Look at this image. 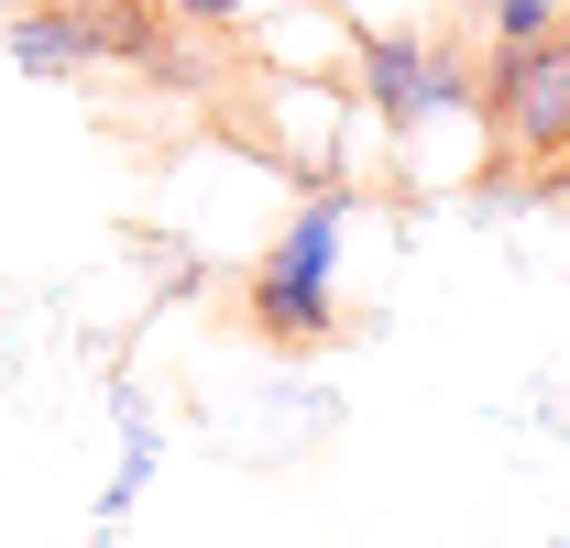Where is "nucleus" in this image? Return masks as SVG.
I'll return each mask as SVG.
<instances>
[{"label": "nucleus", "instance_id": "f257e3e1", "mask_svg": "<svg viewBox=\"0 0 570 548\" xmlns=\"http://www.w3.org/2000/svg\"><path fill=\"white\" fill-rule=\"evenodd\" d=\"M341 253H352V198H341V187L296 198V219L253 253L242 307H253V330H264L275 351H307V341L341 330Z\"/></svg>", "mask_w": 570, "mask_h": 548}, {"label": "nucleus", "instance_id": "f03ea898", "mask_svg": "<svg viewBox=\"0 0 570 548\" xmlns=\"http://www.w3.org/2000/svg\"><path fill=\"white\" fill-rule=\"evenodd\" d=\"M352 99L373 110V133H395V143L472 133L483 121V67L461 45H428V33H362L352 45Z\"/></svg>", "mask_w": 570, "mask_h": 548}, {"label": "nucleus", "instance_id": "7ed1b4c3", "mask_svg": "<svg viewBox=\"0 0 570 548\" xmlns=\"http://www.w3.org/2000/svg\"><path fill=\"white\" fill-rule=\"evenodd\" d=\"M483 133L504 154H570V22L483 56Z\"/></svg>", "mask_w": 570, "mask_h": 548}, {"label": "nucleus", "instance_id": "20e7f679", "mask_svg": "<svg viewBox=\"0 0 570 548\" xmlns=\"http://www.w3.org/2000/svg\"><path fill=\"white\" fill-rule=\"evenodd\" d=\"M0 45H11V67L22 77H99V22L77 11V0H22L11 22H0Z\"/></svg>", "mask_w": 570, "mask_h": 548}, {"label": "nucleus", "instance_id": "39448f33", "mask_svg": "<svg viewBox=\"0 0 570 548\" xmlns=\"http://www.w3.org/2000/svg\"><path fill=\"white\" fill-rule=\"evenodd\" d=\"M154 461H165V439H154V417H142L132 395H121V461H110V482H99V538H110V527H121V516L142 505Z\"/></svg>", "mask_w": 570, "mask_h": 548}, {"label": "nucleus", "instance_id": "423d86ee", "mask_svg": "<svg viewBox=\"0 0 570 548\" xmlns=\"http://www.w3.org/2000/svg\"><path fill=\"white\" fill-rule=\"evenodd\" d=\"M176 22H198V33H242V22H264L275 0H165Z\"/></svg>", "mask_w": 570, "mask_h": 548}, {"label": "nucleus", "instance_id": "0eeeda50", "mask_svg": "<svg viewBox=\"0 0 570 548\" xmlns=\"http://www.w3.org/2000/svg\"><path fill=\"white\" fill-rule=\"evenodd\" d=\"M77 11H165V0H77Z\"/></svg>", "mask_w": 570, "mask_h": 548}]
</instances>
